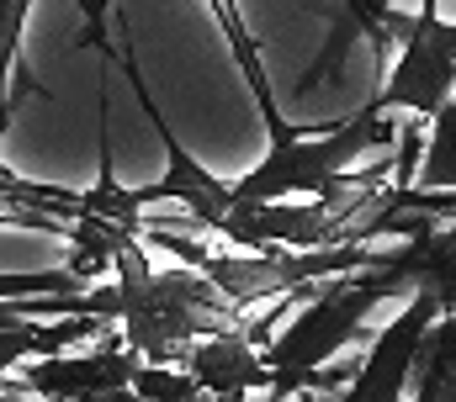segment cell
<instances>
[{
    "mask_svg": "<svg viewBox=\"0 0 456 402\" xmlns=\"http://www.w3.org/2000/svg\"><path fill=\"white\" fill-rule=\"evenodd\" d=\"M143 233H127L112 254L117 281L107 286H86L75 297H16L21 318H64V312H96V318H117L122 339L159 366H181L186 350L202 334H224V328H244V312L224 297V286L197 270H149V254L138 244Z\"/></svg>",
    "mask_w": 456,
    "mask_h": 402,
    "instance_id": "obj_1",
    "label": "cell"
},
{
    "mask_svg": "<svg viewBox=\"0 0 456 402\" xmlns=\"http://www.w3.org/2000/svg\"><path fill=\"white\" fill-rule=\"evenodd\" d=\"M398 292H409V281L398 276L393 249H387L382 260L361 265V270H345V276L319 281V286L308 292V302L297 307V318L265 339V360H271V371H276L271 398L345 392L340 382L355 376V366H350V371H335V360H340L350 344L366 339V318H371L387 297H398Z\"/></svg>",
    "mask_w": 456,
    "mask_h": 402,
    "instance_id": "obj_2",
    "label": "cell"
},
{
    "mask_svg": "<svg viewBox=\"0 0 456 402\" xmlns=\"http://www.w3.org/2000/svg\"><path fill=\"white\" fill-rule=\"evenodd\" d=\"M393 143H398V133H393L387 111L361 106L350 122L319 133V138H297V133H292V138L271 143V154H265L249 175L233 181V197L239 201L330 197V191H340V186H350V181L361 175L355 165H361L366 154L393 149Z\"/></svg>",
    "mask_w": 456,
    "mask_h": 402,
    "instance_id": "obj_3",
    "label": "cell"
},
{
    "mask_svg": "<svg viewBox=\"0 0 456 402\" xmlns=\"http://www.w3.org/2000/svg\"><path fill=\"white\" fill-rule=\"evenodd\" d=\"M122 69H127V80H133V96L143 106V117H149V127H154V138H159V149H165V175L159 181H149V186H133V201L138 206H159V201H175V206H186V217L202 228V233H218L224 228V217L233 212V186H224L213 170H202L191 154H186V143L175 138V127L165 122V111H159V100L149 96V85H143V69H138V59L127 53L122 59Z\"/></svg>",
    "mask_w": 456,
    "mask_h": 402,
    "instance_id": "obj_4",
    "label": "cell"
},
{
    "mask_svg": "<svg viewBox=\"0 0 456 402\" xmlns=\"http://www.w3.org/2000/svg\"><path fill=\"white\" fill-rule=\"evenodd\" d=\"M446 307L430 286H414L403 312L371 334L366 355L355 360V376L345 382V402H398L414 392V366H419V350H425V334L430 323L441 318Z\"/></svg>",
    "mask_w": 456,
    "mask_h": 402,
    "instance_id": "obj_5",
    "label": "cell"
},
{
    "mask_svg": "<svg viewBox=\"0 0 456 402\" xmlns=\"http://www.w3.org/2000/svg\"><path fill=\"white\" fill-rule=\"evenodd\" d=\"M143 355L112 334V344L91 350V355H32L16 366V387L27 398H59V402H86V398H127L133 376H138Z\"/></svg>",
    "mask_w": 456,
    "mask_h": 402,
    "instance_id": "obj_6",
    "label": "cell"
},
{
    "mask_svg": "<svg viewBox=\"0 0 456 402\" xmlns=\"http://www.w3.org/2000/svg\"><path fill=\"white\" fill-rule=\"evenodd\" d=\"M181 366L208 387V398H249V392H265L271 398V382H276V371H271V360H265V350L255 344L249 328L202 334L186 350Z\"/></svg>",
    "mask_w": 456,
    "mask_h": 402,
    "instance_id": "obj_7",
    "label": "cell"
},
{
    "mask_svg": "<svg viewBox=\"0 0 456 402\" xmlns=\"http://www.w3.org/2000/svg\"><path fill=\"white\" fill-rule=\"evenodd\" d=\"M0 228H27V233H53V238H80V191L37 186L21 181L16 170H0Z\"/></svg>",
    "mask_w": 456,
    "mask_h": 402,
    "instance_id": "obj_8",
    "label": "cell"
},
{
    "mask_svg": "<svg viewBox=\"0 0 456 402\" xmlns=\"http://www.w3.org/2000/svg\"><path fill=\"white\" fill-rule=\"evenodd\" d=\"M393 265L409 281V292L430 286L441 297V307L456 312V222H436V228H425L414 238H398Z\"/></svg>",
    "mask_w": 456,
    "mask_h": 402,
    "instance_id": "obj_9",
    "label": "cell"
},
{
    "mask_svg": "<svg viewBox=\"0 0 456 402\" xmlns=\"http://www.w3.org/2000/svg\"><path fill=\"white\" fill-rule=\"evenodd\" d=\"M208 11H213L218 32L228 37V48H233V64H239V75H244L249 96H255V106H260V117H265V133H271V143L292 138L287 117L276 111V96H271V80H265V64H260V48H255V37H249V27H244V11H239V0H208Z\"/></svg>",
    "mask_w": 456,
    "mask_h": 402,
    "instance_id": "obj_10",
    "label": "cell"
},
{
    "mask_svg": "<svg viewBox=\"0 0 456 402\" xmlns=\"http://www.w3.org/2000/svg\"><path fill=\"white\" fill-rule=\"evenodd\" d=\"M419 402H456V312H441L425 334L419 366H414V392Z\"/></svg>",
    "mask_w": 456,
    "mask_h": 402,
    "instance_id": "obj_11",
    "label": "cell"
},
{
    "mask_svg": "<svg viewBox=\"0 0 456 402\" xmlns=\"http://www.w3.org/2000/svg\"><path fill=\"white\" fill-rule=\"evenodd\" d=\"M414 186H425V191H456V91H452V100L430 117V138H425Z\"/></svg>",
    "mask_w": 456,
    "mask_h": 402,
    "instance_id": "obj_12",
    "label": "cell"
},
{
    "mask_svg": "<svg viewBox=\"0 0 456 402\" xmlns=\"http://www.w3.org/2000/svg\"><path fill=\"white\" fill-rule=\"evenodd\" d=\"M32 0H0V138L11 127V75L21 59V32H27Z\"/></svg>",
    "mask_w": 456,
    "mask_h": 402,
    "instance_id": "obj_13",
    "label": "cell"
},
{
    "mask_svg": "<svg viewBox=\"0 0 456 402\" xmlns=\"http://www.w3.org/2000/svg\"><path fill=\"white\" fill-rule=\"evenodd\" d=\"M133 398L143 402H191V398H208V387L181 366H159V360H143L138 376H133Z\"/></svg>",
    "mask_w": 456,
    "mask_h": 402,
    "instance_id": "obj_14",
    "label": "cell"
},
{
    "mask_svg": "<svg viewBox=\"0 0 456 402\" xmlns=\"http://www.w3.org/2000/svg\"><path fill=\"white\" fill-rule=\"evenodd\" d=\"M393 5L398 0H340V16H335V37H345L350 27H361L371 43H377V59H387V16H393ZM425 5H436L441 11V0H425Z\"/></svg>",
    "mask_w": 456,
    "mask_h": 402,
    "instance_id": "obj_15",
    "label": "cell"
},
{
    "mask_svg": "<svg viewBox=\"0 0 456 402\" xmlns=\"http://www.w3.org/2000/svg\"><path fill=\"white\" fill-rule=\"evenodd\" d=\"M107 11H112V0H80V16H86V27H80V48L107 53Z\"/></svg>",
    "mask_w": 456,
    "mask_h": 402,
    "instance_id": "obj_16",
    "label": "cell"
},
{
    "mask_svg": "<svg viewBox=\"0 0 456 402\" xmlns=\"http://www.w3.org/2000/svg\"><path fill=\"white\" fill-rule=\"evenodd\" d=\"M0 170H5V159H0Z\"/></svg>",
    "mask_w": 456,
    "mask_h": 402,
    "instance_id": "obj_17",
    "label": "cell"
}]
</instances>
